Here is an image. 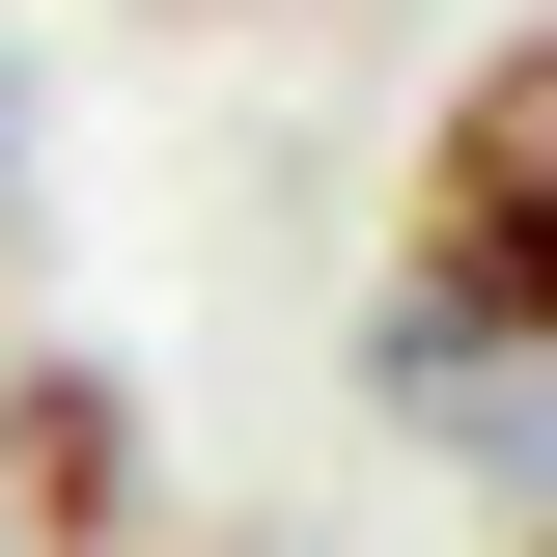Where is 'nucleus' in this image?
Wrapping results in <instances>:
<instances>
[{
  "instance_id": "20e7f679",
  "label": "nucleus",
  "mask_w": 557,
  "mask_h": 557,
  "mask_svg": "<svg viewBox=\"0 0 557 557\" xmlns=\"http://www.w3.org/2000/svg\"><path fill=\"white\" fill-rule=\"evenodd\" d=\"M502 557H557V502H530V530H502Z\"/></svg>"
},
{
  "instance_id": "7ed1b4c3",
  "label": "nucleus",
  "mask_w": 557,
  "mask_h": 557,
  "mask_svg": "<svg viewBox=\"0 0 557 557\" xmlns=\"http://www.w3.org/2000/svg\"><path fill=\"white\" fill-rule=\"evenodd\" d=\"M0 196H28V57H0Z\"/></svg>"
},
{
  "instance_id": "f257e3e1",
  "label": "nucleus",
  "mask_w": 557,
  "mask_h": 557,
  "mask_svg": "<svg viewBox=\"0 0 557 557\" xmlns=\"http://www.w3.org/2000/svg\"><path fill=\"white\" fill-rule=\"evenodd\" d=\"M391 335L446 362H557V0L474 28L418 84V168H391Z\"/></svg>"
},
{
  "instance_id": "f03ea898",
  "label": "nucleus",
  "mask_w": 557,
  "mask_h": 557,
  "mask_svg": "<svg viewBox=\"0 0 557 557\" xmlns=\"http://www.w3.org/2000/svg\"><path fill=\"white\" fill-rule=\"evenodd\" d=\"M0 557H139V391L112 362H0Z\"/></svg>"
}]
</instances>
